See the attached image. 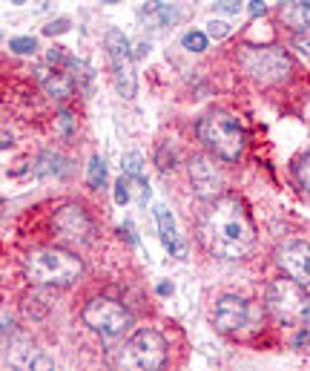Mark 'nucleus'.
Masks as SVG:
<instances>
[{"instance_id":"cd10ccee","label":"nucleus","mask_w":310,"mask_h":371,"mask_svg":"<svg viewBox=\"0 0 310 371\" xmlns=\"http://www.w3.org/2000/svg\"><path fill=\"white\" fill-rule=\"evenodd\" d=\"M67 29H69V21L60 18V21H55V23H49L43 32H46V35H60V32H67Z\"/></svg>"},{"instance_id":"f8f14e48","label":"nucleus","mask_w":310,"mask_h":371,"mask_svg":"<svg viewBox=\"0 0 310 371\" xmlns=\"http://www.w3.org/2000/svg\"><path fill=\"white\" fill-rule=\"evenodd\" d=\"M250 308L241 297H221L216 305V326L219 331H239L247 326Z\"/></svg>"},{"instance_id":"2f4dec72","label":"nucleus","mask_w":310,"mask_h":371,"mask_svg":"<svg viewBox=\"0 0 310 371\" xmlns=\"http://www.w3.org/2000/svg\"><path fill=\"white\" fill-rule=\"evenodd\" d=\"M170 291H173V285H167V282L158 285V294H170Z\"/></svg>"},{"instance_id":"bb28decb","label":"nucleus","mask_w":310,"mask_h":371,"mask_svg":"<svg viewBox=\"0 0 310 371\" xmlns=\"http://www.w3.org/2000/svg\"><path fill=\"white\" fill-rule=\"evenodd\" d=\"M241 3H244V0H219V9L221 12H227V14H239V9H241Z\"/></svg>"},{"instance_id":"a878e982","label":"nucleus","mask_w":310,"mask_h":371,"mask_svg":"<svg viewBox=\"0 0 310 371\" xmlns=\"http://www.w3.org/2000/svg\"><path fill=\"white\" fill-rule=\"evenodd\" d=\"M299 182L310 190V153L302 158V165H299Z\"/></svg>"},{"instance_id":"6ab92c4d","label":"nucleus","mask_w":310,"mask_h":371,"mask_svg":"<svg viewBox=\"0 0 310 371\" xmlns=\"http://www.w3.org/2000/svg\"><path fill=\"white\" fill-rule=\"evenodd\" d=\"M87 182H89V187H92V190L104 187V182H107V161H104L101 156H92V158H89V167H87Z\"/></svg>"},{"instance_id":"6e6552de","label":"nucleus","mask_w":310,"mask_h":371,"mask_svg":"<svg viewBox=\"0 0 310 371\" xmlns=\"http://www.w3.org/2000/svg\"><path fill=\"white\" fill-rule=\"evenodd\" d=\"M107 52L115 70V84L121 89L124 98H135V70H133V52H129V41L124 38V32L109 29L107 35Z\"/></svg>"},{"instance_id":"a211bd4d","label":"nucleus","mask_w":310,"mask_h":371,"mask_svg":"<svg viewBox=\"0 0 310 371\" xmlns=\"http://www.w3.org/2000/svg\"><path fill=\"white\" fill-rule=\"evenodd\" d=\"M43 87H46L49 95H55V98H67V95H72V89H75V84L63 72H55V75L43 78Z\"/></svg>"},{"instance_id":"9d476101","label":"nucleus","mask_w":310,"mask_h":371,"mask_svg":"<svg viewBox=\"0 0 310 371\" xmlns=\"http://www.w3.org/2000/svg\"><path fill=\"white\" fill-rule=\"evenodd\" d=\"M190 184H192V193L199 199H216L224 190V176L216 167V161L199 156V158L190 161Z\"/></svg>"},{"instance_id":"f257e3e1","label":"nucleus","mask_w":310,"mask_h":371,"mask_svg":"<svg viewBox=\"0 0 310 371\" xmlns=\"http://www.w3.org/2000/svg\"><path fill=\"white\" fill-rule=\"evenodd\" d=\"M201 239L219 259H244L253 251L256 231L239 199H219L201 222Z\"/></svg>"},{"instance_id":"f3484780","label":"nucleus","mask_w":310,"mask_h":371,"mask_svg":"<svg viewBox=\"0 0 310 371\" xmlns=\"http://www.w3.org/2000/svg\"><path fill=\"white\" fill-rule=\"evenodd\" d=\"M35 173L41 176V179H60V176L67 173V158L58 156V153H43L38 158Z\"/></svg>"},{"instance_id":"0eeeda50","label":"nucleus","mask_w":310,"mask_h":371,"mask_svg":"<svg viewBox=\"0 0 310 371\" xmlns=\"http://www.w3.org/2000/svg\"><path fill=\"white\" fill-rule=\"evenodd\" d=\"M239 61H241V67L256 81H262V84L282 81L290 72V58L279 50V46H253V50H244Z\"/></svg>"},{"instance_id":"aec40b11","label":"nucleus","mask_w":310,"mask_h":371,"mask_svg":"<svg viewBox=\"0 0 310 371\" xmlns=\"http://www.w3.org/2000/svg\"><path fill=\"white\" fill-rule=\"evenodd\" d=\"M121 170L129 173V176H144V158H141V153H124Z\"/></svg>"},{"instance_id":"2eb2a0df","label":"nucleus","mask_w":310,"mask_h":371,"mask_svg":"<svg viewBox=\"0 0 310 371\" xmlns=\"http://www.w3.org/2000/svg\"><path fill=\"white\" fill-rule=\"evenodd\" d=\"M155 222H158V231H161V242H164V248L173 256H187L184 242L178 239V231H175V219H173V213L167 211L164 204L155 207Z\"/></svg>"},{"instance_id":"4be33fe9","label":"nucleus","mask_w":310,"mask_h":371,"mask_svg":"<svg viewBox=\"0 0 310 371\" xmlns=\"http://www.w3.org/2000/svg\"><path fill=\"white\" fill-rule=\"evenodd\" d=\"M9 50L18 52V55H32V52L38 50V43H35V38H12L9 41Z\"/></svg>"},{"instance_id":"c756f323","label":"nucleus","mask_w":310,"mask_h":371,"mask_svg":"<svg viewBox=\"0 0 310 371\" xmlns=\"http://www.w3.org/2000/svg\"><path fill=\"white\" fill-rule=\"evenodd\" d=\"M146 52H150V43H138V52H135V55H138V58H144Z\"/></svg>"},{"instance_id":"7ed1b4c3","label":"nucleus","mask_w":310,"mask_h":371,"mask_svg":"<svg viewBox=\"0 0 310 371\" xmlns=\"http://www.w3.org/2000/svg\"><path fill=\"white\" fill-rule=\"evenodd\" d=\"M199 138L207 144V150H213L224 161L239 158V153L244 147L241 127L233 116H227V112H207L199 121Z\"/></svg>"},{"instance_id":"393cba45","label":"nucleus","mask_w":310,"mask_h":371,"mask_svg":"<svg viewBox=\"0 0 310 371\" xmlns=\"http://www.w3.org/2000/svg\"><path fill=\"white\" fill-rule=\"evenodd\" d=\"M293 43H296V50H299L305 58H310V32H299Z\"/></svg>"},{"instance_id":"9b49d317","label":"nucleus","mask_w":310,"mask_h":371,"mask_svg":"<svg viewBox=\"0 0 310 371\" xmlns=\"http://www.w3.org/2000/svg\"><path fill=\"white\" fill-rule=\"evenodd\" d=\"M279 265L290 279H296L302 285H310V245L307 242H287L279 248Z\"/></svg>"},{"instance_id":"f03ea898","label":"nucleus","mask_w":310,"mask_h":371,"mask_svg":"<svg viewBox=\"0 0 310 371\" xmlns=\"http://www.w3.org/2000/svg\"><path fill=\"white\" fill-rule=\"evenodd\" d=\"M23 273H26V279L35 285L67 288L84 273V265H80L75 253L63 251V248H41V251L26 253Z\"/></svg>"},{"instance_id":"39448f33","label":"nucleus","mask_w":310,"mask_h":371,"mask_svg":"<svg viewBox=\"0 0 310 371\" xmlns=\"http://www.w3.org/2000/svg\"><path fill=\"white\" fill-rule=\"evenodd\" d=\"M84 322L101 337H121L133 326V314H129L121 302L109 297H95L84 308Z\"/></svg>"},{"instance_id":"7c9ffc66","label":"nucleus","mask_w":310,"mask_h":371,"mask_svg":"<svg viewBox=\"0 0 310 371\" xmlns=\"http://www.w3.org/2000/svg\"><path fill=\"white\" fill-rule=\"evenodd\" d=\"M6 147H12V133H9V130H3V150H6Z\"/></svg>"},{"instance_id":"412c9836","label":"nucleus","mask_w":310,"mask_h":371,"mask_svg":"<svg viewBox=\"0 0 310 371\" xmlns=\"http://www.w3.org/2000/svg\"><path fill=\"white\" fill-rule=\"evenodd\" d=\"M181 43H184V50H190V52H204L207 50V35L204 32H187Z\"/></svg>"},{"instance_id":"5701e85b","label":"nucleus","mask_w":310,"mask_h":371,"mask_svg":"<svg viewBox=\"0 0 310 371\" xmlns=\"http://www.w3.org/2000/svg\"><path fill=\"white\" fill-rule=\"evenodd\" d=\"M230 35V23H224V21H210L207 23V38H213V41H221Z\"/></svg>"},{"instance_id":"473e14b6","label":"nucleus","mask_w":310,"mask_h":371,"mask_svg":"<svg viewBox=\"0 0 310 371\" xmlns=\"http://www.w3.org/2000/svg\"><path fill=\"white\" fill-rule=\"evenodd\" d=\"M12 331V319L9 317H3V334H9Z\"/></svg>"},{"instance_id":"72a5a7b5","label":"nucleus","mask_w":310,"mask_h":371,"mask_svg":"<svg viewBox=\"0 0 310 371\" xmlns=\"http://www.w3.org/2000/svg\"><path fill=\"white\" fill-rule=\"evenodd\" d=\"M104 3H121V0H104Z\"/></svg>"},{"instance_id":"b1692460","label":"nucleus","mask_w":310,"mask_h":371,"mask_svg":"<svg viewBox=\"0 0 310 371\" xmlns=\"http://www.w3.org/2000/svg\"><path fill=\"white\" fill-rule=\"evenodd\" d=\"M72 130H75V121H72L69 112L63 109L60 116H58V133H60V136H72Z\"/></svg>"},{"instance_id":"c85d7f7f","label":"nucleus","mask_w":310,"mask_h":371,"mask_svg":"<svg viewBox=\"0 0 310 371\" xmlns=\"http://www.w3.org/2000/svg\"><path fill=\"white\" fill-rule=\"evenodd\" d=\"M265 3L262 0H250V6H247V12H250V18H258V14H265Z\"/></svg>"},{"instance_id":"dca6fc26","label":"nucleus","mask_w":310,"mask_h":371,"mask_svg":"<svg viewBox=\"0 0 310 371\" xmlns=\"http://www.w3.org/2000/svg\"><path fill=\"white\" fill-rule=\"evenodd\" d=\"M279 18L293 32H310V0H282Z\"/></svg>"},{"instance_id":"ddd939ff","label":"nucleus","mask_w":310,"mask_h":371,"mask_svg":"<svg viewBox=\"0 0 310 371\" xmlns=\"http://www.w3.org/2000/svg\"><path fill=\"white\" fill-rule=\"evenodd\" d=\"M115 202L118 204H146L150 202V182L144 179V176H121V179L115 182Z\"/></svg>"},{"instance_id":"f704fd0d","label":"nucleus","mask_w":310,"mask_h":371,"mask_svg":"<svg viewBox=\"0 0 310 371\" xmlns=\"http://www.w3.org/2000/svg\"><path fill=\"white\" fill-rule=\"evenodd\" d=\"M12 3H26V0H12Z\"/></svg>"},{"instance_id":"20e7f679","label":"nucleus","mask_w":310,"mask_h":371,"mask_svg":"<svg viewBox=\"0 0 310 371\" xmlns=\"http://www.w3.org/2000/svg\"><path fill=\"white\" fill-rule=\"evenodd\" d=\"M167 360V343L164 337L153 328H141L126 340V346L118 354V365L121 368H133V371H153L161 368Z\"/></svg>"},{"instance_id":"423d86ee","label":"nucleus","mask_w":310,"mask_h":371,"mask_svg":"<svg viewBox=\"0 0 310 371\" xmlns=\"http://www.w3.org/2000/svg\"><path fill=\"white\" fill-rule=\"evenodd\" d=\"M267 308L279 322H299L307 314V297L302 291V282L296 279H276L267 285Z\"/></svg>"},{"instance_id":"4468645a","label":"nucleus","mask_w":310,"mask_h":371,"mask_svg":"<svg viewBox=\"0 0 310 371\" xmlns=\"http://www.w3.org/2000/svg\"><path fill=\"white\" fill-rule=\"evenodd\" d=\"M181 18V12L170 3H161V0H146V3L138 9V21L153 26V29H161V26H170Z\"/></svg>"},{"instance_id":"1a4fd4ad","label":"nucleus","mask_w":310,"mask_h":371,"mask_svg":"<svg viewBox=\"0 0 310 371\" xmlns=\"http://www.w3.org/2000/svg\"><path fill=\"white\" fill-rule=\"evenodd\" d=\"M52 228L58 233V239L63 242H89L92 236V222L87 216L84 207H78V204H67V207H60V211L55 213L52 219Z\"/></svg>"}]
</instances>
